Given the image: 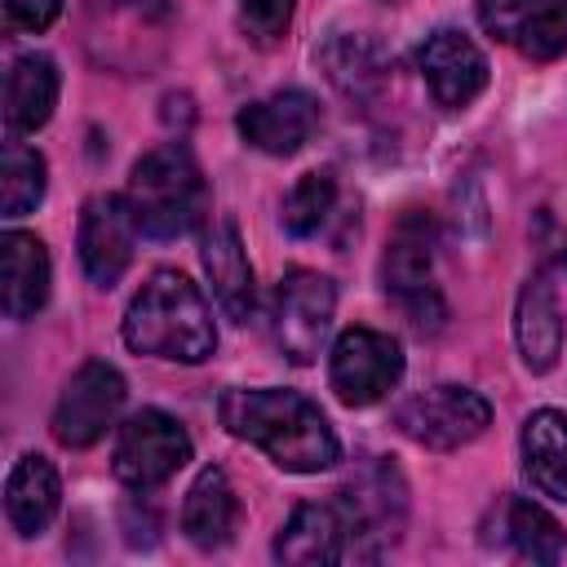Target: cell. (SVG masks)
Masks as SVG:
<instances>
[{
  "mask_svg": "<svg viewBox=\"0 0 567 567\" xmlns=\"http://www.w3.org/2000/svg\"><path fill=\"white\" fill-rule=\"evenodd\" d=\"M44 155L18 137L4 142V159H0V217H22L44 199Z\"/></svg>",
  "mask_w": 567,
  "mask_h": 567,
  "instance_id": "25",
  "label": "cell"
},
{
  "mask_svg": "<svg viewBox=\"0 0 567 567\" xmlns=\"http://www.w3.org/2000/svg\"><path fill=\"white\" fill-rule=\"evenodd\" d=\"M124 199L146 239H182V235L199 230L208 217V204H213L208 182L182 142H164V146L146 151L128 173Z\"/></svg>",
  "mask_w": 567,
  "mask_h": 567,
  "instance_id": "3",
  "label": "cell"
},
{
  "mask_svg": "<svg viewBox=\"0 0 567 567\" xmlns=\"http://www.w3.org/2000/svg\"><path fill=\"white\" fill-rule=\"evenodd\" d=\"M275 558L315 567V563H341L350 558V523L341 501H306L288 514V523L275 536Z\"/></svg>",
  "mask_w": 567,
  "mask_h": 567,
  "instance_id": "15",
  "label": "cell"
},
{
  "mask_svg": "<svg viewBox=\"0 0 567 567\" xmlns=\"http://www.w3.org/2000/svg\"><path fill=\"white\" fill-rule=\"evenodd\" d=\"M332 310H337V288L328 275L292 266L270 301V337L279 346V354L288 363H315V354L323 350V337L332 328Z\"/></svg>",
  "mask_w": 567,
  "mask_h": 567,
  "instance_id": "6",
  "label": "cell"
},
{
  "mask_svg": "<svg viewBox=\"0 0 567 567\" xmlns=\"http://www.w3.org/2000/svg\"><path fill=\"white\" fill-rule=\"evenodd\" d=\"M199 261H204V275L213 284V297L226 310V319L248 323L252 310H257V284H252V266H248L239 226L235 221H213V230H204Z\"/></svg>",
  "mask_w": 567,
  "mask_h": 567,
  "instance_id": "16",
  "label": "cell"
},
{
  "mask_svg": "<svg viewBox=\"0 0 567 567\" xmlns=\"http://www.w3.org/2000/svg\"><path fill=\"white\" fill-rule=\"evenodd\" d=\"M332 208H337V177H332V168H315V173H301L292 182V190L284 195L279 226L292 239H306V235H319L323 230V221L332 217Z\"/></svg>",
  "mask_w": 567,
  "mask_h": 567,
  "instance_id": "26",
  "label": "cell"
},
{
  "mask_svg": "<svg viewBox=\"0 0 567 567\" xmlns=\"http://www.w3.org/2000/svg\"><path fill=\"white\" fill-rule=\"evenodd\" d=\"M434 217L425 208H408L390 226L381 252V288L416 332H434L447 319V306L434 288Z\"/></svg>",
  "mask_w": 567,
  "mask_h": 567,
  "instance_id": "4",
  "label": "cell"
},
{
  "mask_svg": "<svg viewBox=\"0 0 567 567\" xmlns=\"http://www.w3.org/2000/svg\"><path fill=\"white\" fill-rule=\"evenodd\" d=\"M478 22L492 40L532 62L567 53V0H478Z\"/></svg>",
  "mask_w": 567,
  "mask_h": 567,
  "instance_id": "12",
  "label": "cell"
},
{
  "mask_svg": "<svg viewBox=\"0 0 567 567\" xmlns=\"http://www.w3.org/2000/svg\"><path fill=\"white\" fill-rule=\"evenodd\" d=\"M62 13V0H4V18L13 31H44Z\"/></svg>",
  "mask_w": 567,
  "mask_h": 567,
  "instance_id": "28",
  "label": "cell"
},
{
  "mask_svg": "<svg viewBox=\"0 0 567 567\" xmlns=\"http://www.w3.org/2000/svg\"><path fill=\"white\" fill-rule=\"evenodd\" d=\"M514 341H518L527 372H549L563 354V310H558V292H554L545 270H536L518 292Z\"/></svg>",
  "mask_w": 567,
  "mask_h": 567,
  "instance_id": "17",
  "label": "cell"
},
{
  "mask_svg": "<svg viewBox=\"0 0 567 567\" xmlns=\"http://www.w3.org/2000/svg\"><path fill=\"white\" fill-rule=\"evenodd\" d=\"M319 62H323L328 80H332L346 97H359V102H368V97L385 84V71H390L385 53H381L368 35H332V40L323 44Z\"/></svg>",
  "mask_w": 567,
  "mask_h": 567,
  "instance_id": "24",
  "label": "cell"
},
{
  "mask_svg": "<svg viewBox=\"0 0 567 567\" xmlns=\"http://www.w3.org/2000/svg\"><path fill=\"white\" fill-rule=\"evenodd\" d=\"M518 447H523V474H527V483L540 496L567 505V416L554 412V408H536L523 421Z\"/></svg>",
  "mask_w": 567,
  "mask_h": 567,
  "instance_id": "22",
  "label": "cell"
},
{
  "mask_svg": "<svg viewBox=\"0 0 567 567\" xmlns=\"http://www.w3.org/2000/svg\"><path fill=\"white\" fill-rule=\"evenodd\" d=\"M328 381L346 408H372L403 381V346L377 328H346L332 341Z\"/></svg>",
  "mask_w": 567,
  "mask_h": 567,
  "instance_id": "9",
  "label": "cell"
},
{
  "mask_svg": "<svg viewBox=\"0 0 567 567\" xmlns=\"http://www.w3.org/2000/svg\"><path fill=\"white\" fill-rule=\"evenodd\" d=\"M239 527V496L221 465H204L182 501V532L195 549H221Z\"/></svg>",
  "mask_w": 567,
  "mask_h": 567,
  "instance_id": "18",
  "label": "cell"
},
{
  "mask_svg": "<svg viewBox=\"0 0 567 567\" xmlns=\"http://www.w3.org/2000/svg\"><path fill=\"white\" fill-rule=\"evenodd\" d=\"M292 13H297V0H239V31L252 44L270 49L284 40Z\"/></svg>",
  "mask_w": 567,
  "mask_h": 567,
  "instance_id": "27",
  "label": "cell"
},
{
  "mask_svg": "<svg viewBox=\"0 0 567 567\" xmlns=\"http://www.w3.org/2000/svg\"><path fill=\"white\" fill-rule=\"evenodd\" d=\"M186 461H190V434L182 430V421L159 408H142L120 425L111 470L124 487L151 492L168 483Z\"/></svg>",
  "mask_w": 567,
  "mask_h": 567,
  "instance_id": "7",
  "label": "cell"
},
{
  "mask_svg": "<svg viewBox=\"0 0 567 567\" xmlns=\"http://www.w3.org/2000/svg\"><path fill=\"white\" fill-rule=\"evenodd\" d=\"M0 279H4V315L31 319L49 301V248L31 230H4Z\"/></svg>",
  "mask_w": 567,
  "mask_h": 567,
  "instance_id": "21",
  "label": "cell"
},
{
  "mask_svg": "<svg viewBox=\"0 0 567 567\" xmlns=\"http://www.w3.org/2000/svg\"><path fill=\"white\" fill-rule=\"evenodd\" d=\"M332 496L341 501L346 523H350V558H381L399 540V527L408 514V487H403V474L385 456H372Z\"/></svg>",
  "mask_w": 567,
  "mask_h": 567,
  "instance_id": "5",
  "label": "cell"
},
{
  "mask_svg": "<svg viewBox=\"0 0 567 567\" xmlns=\"http://www.w3.org/2000/svg\"><path fill=\"white\" fill-rule=\"evenodd\" d=\"M394 425L421 447L456 452L492 425V403L470 385H430L394 408Z\"/></svg>",
  "mask_w": 567,
  "mask_h": 567,
  "instance_id": "8",
  "label": "cell"
},
{
  "mask_svg": "<svg viewBox=\"0 0 567 567\" xmlns=\"http://www.w3.org/2000/svg\"><path fill=\"white\" fill-rule=\"evenodd\" d=\"M563 266H567V244H563Z\"/></svg>",
  "mask_w": 567,
  "mask_h": 567,
  "instance_id": "29",
  "label": "cell"
},
{
  "mask_svg": "<svg viewBox=\"0 0 567 567\" xmlns=\"http://www.w3.org/2000/svg\"><path fill=\"white\" fill-rule=\"evenodd\" d=\"M124 346L168 363H204L217 350L204 292L182 270H155L124 310Z\"/></svg>",
  "mask_w": 567,
  "mask_h": 567,
  "instance_id": "2",
  "label": "cell"
},
{
  "mask_svg": "<svg viewBox=\"0 0 567 567\" xmlns=\"http://www.w3.org/2000/svg\"><path fill=\"white\" fill-rule=\"evenodd\" d=\"M124 394L128 390H124L120 368H111L106 359L80 363L71 372V381L62 385L58 403H53V421H49L53 439L62 447H75V452L80 447H93L115 425V416L124 408Z\"/></svg>",
  "mask_w": 567,
  "mask_h": 567,
  "instance_id": "10",
  "label": "cell"
},
{
  "mask_svg": "<svg viewBox=\"0 0 567 567\" xmlns=\"http://www.w3.org/2000/svg\"><path fill=\"white\" fill-rule=\"evenodd\" d=\"M217 416L226 434L257 443L288 474H319L341 461L337 430L328 425L319 403L297 390H275V385L226 390L217 399Z\"/></svg>",
  "mask_w": 567,
  "mask_h": 567,
  "instance_id": "1",
  "label": "cell"
},
{
  "mask_svg": "<svg viewBox=\"0 0 567 567\" xmlns=\"http://www.w3.org/2000/svg\"><path fill=\"white\" fill-rule=\"evenodd\" d=\"M416 66H421V80H425L430 97L443 111H461V106H470L487 89V58H483V49L465 31H456V27L430 31L425 44L416 49Z\"/></svg>",
  "mask_w": 567,
  "mask_h": 567,
  "instance_id": "13",
  "label": "cell"
},
{
  "mask_svg": "<svg viewBox=\"0 0 567 567\" xmlns=\"http://www.w3.org/2000/svg\"><path fill=\"white\" fill-rule=\"evenodd\" d=\"M235 128L266 155H297L319 128V102L306 89H279L261 102H248L235 115Z\"/></svg>",
  "mask_w": 567,
  "mask_h": 567,
  "instance_id": "14",
  "label": "cell"
},
{
  "mask_svg": "<svg viewBox=\"0 0 567 567\" xmlns=\"http://www.w3.org/2000/svg\"><path fill=\"white\" fill-rule=\"evenodd\" d=\"M58 501H62V478H58L53 461L40 452L18 456V465L9 470V483H4V514H9L13 532L40 536L53 523Z\"/></svg>",
  "mask_w": 567,
  "mask_h": 567,
  "instance_id": "20",
  "label": "cell"
},
{
  "mask_svg": "<svg viewBox=\"0 0 567 567\" xmlns=\"http://www.w3.org/2000/svg\"><path fill=\"white\" fill-rule=\"evenodd\" d=\"M137 235H142V226H137L124 195H93L84 204L75 244H80V266H84L93 288H115L120 284V275L133 261Z\"/></svg>",
  "mask_w": 567,
  "mask_h": 567,
  "instance_id": "11",
  "label": "cell"
},
{
  "mask_svg": "<svg viewBox=\"0 0 567 567\" xmlns=\"http://www.w3.org/2000/svg\"><path fill=\"white\" fill-rule=\"evenodd\" d=\"M58 62L49 53H22L13 58L9 75H4V124L9 133H35L40 124H49L53 106H58Z\"/></svg>",
  "mask_w": 567,
  "mask_h": 567,
  "instance_id": "19",
  "label": "cell"
},
{
  "mask_svg": "<svg viewBox=\"0 0 567 567\" xmlns=\"http://www.w3.org/2000/svg\"><path fill=\"white\" fill-rule=\"evenodd\" d=\"M492 532L505 549H514L527 563H558L563 558V527L549 509H540L527 496H501L492 509Z\"/></svg>",
  "mask_w": 567,
  "mask_h": 567,
  "instance_id": "23",
  "label": "cell"
}]
</instances>
